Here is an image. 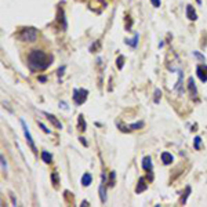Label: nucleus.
<instances>
[{
	"label": "nucleus",
	"mask_w": 207,
	"mask_h": 207,
	"mask_svg": "<svg viewBox=\"0 0 207 207\" xmlns=\"http://www.w3.org/2000/svg\"><path fill=\"white\" fill-rule=\"evenodd\" d=\"M196 75H197V77L202 80L203 83H204V82H207V65H206V64L197 65Z\"/></svg>",
	"instance_id": "0eeeda50"
},
{
	"label": "nucleus",
	"mask_w": 207,
	"mask_h": 207,
	"mask_svg": "<svg viewBox=\"0 0 207 207\" xmlns=\"http://www.w3.org/2000/svg\"><path fill=\"white\" fill-rule=\"evenodd\" d=\"M64 195H65V199H66V202H68L69 204H72V203H73V193H70L69 191H65Z\"/></svg>",
	"instance_id": "b1692460"
},
{
	"label": "nucleus",
	"mask_w": 207,
	"mask_h": 207,
	"mask_svg": "<svg viewBox=\"0 0 207 207\" xmlns=\"http://www.w3.org/2000/svg\"><path fill=\"white\" fill-rule=\"evenodd\" d=\"M39 127L42 128V130H43V131H44V133H46V134H50V130H48V128L46 127V126H44L43 123H40V122H39Z\"/></svg>",
	"instance_id": "c756f323"
},
{
	"label": "nucleus",
	"mask_w": 207,
	"mask_h": 207,
	"mask_svg": "<svg viewBox=\"0 0 207 207\" xmlns=\"http://www.w3.org/2000/svg\"><path fill=\"white\" fill-rule=\"evenodd\" d=\"M0 160H1V171H3V174H6V171H7V162H6L3 155L0 156Z\"/></svg>",
	"instance_id": "bb28decb"
},
{
	"label": "nucleus",
	"mask_w": 207,
	"mask_h": 207,
	"mask_svg": "<svg viewBox=\"0 0 207 207\" xmlns=\"http://www.w3.org/2000/svg\"><path fill=\"white\" fill-rule=\"evenodd\" d=\"M188 90H189V94H191L192 100H197V89H196V84H195L193 77H189V79H188Z\"/></svg>",
	"instance_id": "6e6552de"
},
{
	"label": "nucleus",
	"mask_w": 207,
	"mask_h": 207,
	"mask_svg": "<svg viewBox=\"0 0 207 207\" xmlns=\"http://www.w3.org/2000/svg\"><path fill=\"white\" fill-rule=\"evenodd\" d=\"M100 46H101V43H100V40H97L95 44H91L90 51L91 53H94V51H97V50H100Z\"/></svg>",
	"instance_id": "c85d7f7f"
},
{
	"label": "nucleus",
	"mask_w": 207,
	"mask_h": 207,
	"mask_svg": "<svg viewBox=\"0 0 207 207\" xmlns=\"http://www.w3.org/2000/svg\"><path fill=\"white\" fill-rule=\"evenodd\" d=\"M59 106H62L64 109H66V111H68V106H66V104H65V102H59Z\"/></svg>",
	"instance_id": "f704fd0d"
},
{
	"label": "nucleus",
	"mask_w": 207,
	"mask_h": 207,
	"mask_svg": "<svg viewBox=\"0 0 207 207\" xmlns=\"http://www.w3.org/2000/svg\"><path fill=\"white\" fill-rule=\"evenodd\" d=\"M116 65H117V69H123V66H124V57H123V55H119V57H117Z\"/></svg>",
	"instance_id": "5701e85b"
},
{
	"label": "nucleus",
	"mask_w": 207,
	"mask_h": 207,
	"mask_svg": "<svg viewBox=\"0 0 207 207\" xmlns=\"http://www.w3.org/2000/svg\"><path fill=\"white\" fill-rule=\"evenodd\" d=\"M146 188H148V184H146L145 178H144V177H141V178L138 180L137 186H135V192H137V193H141V192L146 191Z\"/></svg>",
	"instance_id": "9d476101"
},
{
	"label": "nucleus",
	"mask_w": 207,
	"mask_h": 207,
	"mask_svg": "<svg viewBox=\"0 0 207 207\" xmlns=\"http://www.w3.org/2000/svg\"><path fill=\"white\" fill-rule=\"evenodd\" d=\"M160 158H162V162H163V164H166V166H167V164H171V163L174 162V158H173V155L169 153V152H163Z\"/></svg>",
	"instance_id": "4468645a"
},
{
	"label": "nucleus",
	"mask_w": 207,
	"mask_h": 207,
	"mask_svg": "<svg viewBox=\"0 0 207 207\" xmlns=\"http://www.w3.org/2000/svg\"><path fill=\"white\" fill-rule=\"evenodd\" d=\"M160 98H162V91H160V89H156V90H155L153 102H155V104H159V102H160Z\"/></svg>",
	"instance_id": "4be33fe9"
},
{
	"label": "nucleus",
	"mask_w": 207,
	"mask_h": 207,
	"mask_svg": "<svg viewBox=\"0 0 207 207\" xmlns=\"http://www.w3.org/2000/svg\"><path fill=\"white\" fill-rule=\"evenodd\" d=\"M189 193H191V186H186L185 192H184V196L181 197V203H182V204H185L186 203V199H188V196H189Z\"/></svg>",
	"instance_id": "412c9836"
},
{
	"label": "nucleus",
	"mask_w": 207,
	"mask_h": 207,
	"mask_svg": "<svg viewBox=\"0 0 207 207\" xmlns=\"http://www.w3.org/2000/svg\"><path fill=\"white\" fill-rule=\"evenodd\" d=\"M51 181H53V185L57 188L59 184V178H58V173H57V171H53V173H51Z\"/></svg>",
	"instance_id": "aec40b11"
},
{
	"label": "nucleus",
	"mask_w": 207,
	"mask_h": 207,
	"mask_svg": "<svg viewBox=\"0 0 207 207\" xmlns=\"http://www.w3.org/2000/svg\"><path fill=\"white\" fill-rule=\"evenodd\" d=\"M39 82L44 83V82H47V77H46V76H39Z\"/></svg>",
	"instance_id": "72a5a7b5"
},
{
	"label": "nucleus",
	"mask_w": 207,
	"mask_h": 207,
	"mask_svg": "<svg viewBox=\"0 0 207 207\" xmlns=\"http://www.w3.org/2000/svg\"><path fill=\"white\" fill-rule=\"evenodd\" d=\"M89 95V91L86 89H73V101L76 105H82L83 102H86Z\"/></svg>",
	"instance_id": "7ed1b4c3"
},
{
	"label": "nucleus",
	"mask_w": 207,
	"mask_h": 207,
	"mask_svg": "<svg viewBox=\"0 0 207 207\" xmlns=\"http://www.w3.org/2000/svg\"><path fill=\"white\" fill-rule=\"evenodd\" d=\"M42 159H43L44 163L50 164V163H51V160H53V156H51V153H48L47 151H43L42 152Z\"/></svg>",
	"instance_id": "6ab92c4d"
},
{
	"label": "nucleus",
	"mask_w": 207,
	"mask_h": 207,
	"mask_svg": "<svg viewBox=\"0 0 207 207\" xmlns=\"http://www.w3.org/2000/svg\"><path fill=\"white\" fill-rule=\"evenodd\" d=\"M142 169L145 171H152L153 164H152V159H151V156H145V158L142 159Z\"/></svg>",
	"instance_id": "f8f14e48"
},
{
	"label": "nucleus",
	"mask_w": 207,
	"mask_h": 207,
	"mask_svg": "<svg viewBox=\"0 0 207 207\" xmlns=\"http://www.w3.org/2000/svg\"><path fill=\"white\" fill-rule=\"evenodd\" d=\"M91 181H93V177H91L90 173H84L83 177H82V185L83 186H89L91 184Z\"/></svg>",
	"instance_id": "dca6fc26"
},
{
	"label": "nucleus",
	"mask_w": 207,
	"mask_h": 207,
	"mask_svg": "<svg viewBox=\"0 0 207 207\" xmlns=\"http://www.w3.org/2000/svg\"><path fill=\"white\" fill-rule=\"evenodd\" d=\"M177 73H178V80H177V83L174 86V91L177 94H180L182 95V93H184V89H182V80H184V73H182V70L178 69L177 70Z\"/></svg>",
	"instance_id": "423d86ee"
},
{
	"label": "nucleus",
	"mask_w": 207,
	"mask_h": 207,
	"mask_svg": "<svg viewBox=\"0 0 207 207\" xmlns=\"http://www.w3.org/2000/svg\"><path fill=\"white\" fill-rule=\"evenodd\" d=\"M58 22L59 24H62V31H66V28H68V22L65 20V15H64V10L59 7L58 8Z\"/></svg>",
	"instance_id": "ddd939ff"
},
{
	"label": "nucleus",
	"mask_w": 207,
	"mask_h": 207,
	"mask_svg": "<svg viewBox=\"0 0 207 207\" xmlns=\"http://www.w3.org/2000/svg\"><path fill=\"white\" fill-rule=\"evenodd\" d=\"M117 127L120 128V131L123 133H130L131 130H138V128H142L144 127V122H137L133 123V124H128V126H124L120 122H117Z\"/></svg>",
	"instance_id": "39448f33"
},
{
	"label": "nucleus",
	"mask_w": 207,
	"mask_h": 207,
	"mask_svg": "<svg viewBox=\"0 0 207 207\" xmlns=\"http://www.w3.org/2000/svg\"><path fill=\"white\" fill-rule=\"evenodd\" d=\"M86 120H84V116L83 115H79L77 117V128H79L80 131H86Z\"/></svg>",
	"instance_id": "f3484780"
},
{
	"label": "nucleus",
	"mask_w": 207,
	"mask_h": 207,
	"mask_svg": "<svg viewBox=\"0 0 207 207\" xmlns=\"http://www.w3.org/2000/svg\"><path fill=\"white\" fill-rule=\"evenodd\" d=\"M80 139V142L83 144V145H84V146H89V144H87V141H86V138H83V137H80L79 138Z\"/></svg>",
	"instance_id": "2f4dec72"
},
{
	"label": "nucleus",
	"mask_w": 207,
	"mask_h": 207,
	"mask_svg": "<svg viewBox=\"0 0 207 207\" xmlns=\"http://www.w3.org/2000/svg\"><path fill=\"white\" fill-rule=\"evenodd\" d=\"M53 64V55L44 53L42 50H32L28 54V66L32 72L44 70Z\"/></svg>",
	"instance_id": "f257e3e1"
},
{
	"label": "nucleus",
	"mask_w": 207,
	"mask_h": 207,
	"mask_svg": "<svg viewBox=\"0 0 207 207\" xmlns=\"http://www.w3.org/2000/svg\"><path fill=\"white\" fill-rule=\"evenodd\" d=\"M138 39H139V35H138V33H134L133 39H127L124 43H126V44H128V46H131L133 48H135L138 46Z\"/></svg>",
	"instance_id": "2eb2a0df"
},
{
	"label": "nucleus",
	"mask_w": 207,
	"mask_h": 207,
	"mask_svg": "<svg viewBox=\"0 0 207 207\" xmlns=\"http://www.w3.org/2000/svg\"><path fill=\"white\" fill-rule=\"evenodd\" d=\"M200 142H202V138H200V137H195V139H193V146H195V149H196V151H199V149H200Z\"/></svg>",
	"instance_id": "a878e982"
},
{
	"label": "nucleus",
	"mask_w": 207,
	"mask_h": 207,
	"mask_svg": "<svg viewBox=\"0 0 207 207\" xmlns=\"http://www.w3.org/2000/svg\"><path fill=\"white\" fill-rule=\"evenodd\" d=\"M37 36H39V32H37L36 28L33 26H26L24 28L21 32H20V35H18V39L20 40H22V42H36Z\"/></svg>",
	"instance_id": "f03ea898"
},
{
	"label": "nucleus",
	"mask_w": 207,
	"mask_h": 207,
	"mask_svg": "<svg viewBox=\"0 0 207 207\" xmlns=\"http://www.w3.org/2000/svg\"><path fill=\"white\" fill-rule=\"evenodd\" d=\"M115 178H116V173L111 171L109 173V186H115Z\"/></svg>",
	"instance_id": "393cba45"
},
{
	"label": "nucleus",
	"mask_w": 207,
	"mask_h": 207,
	"mask_svg": "<svg viewBox=\"0 0 207 207\" xmlns=\"http://www.w3.org/2000/svg\"><path fill=\"white\" fill-rule=\"evenodd\" d=\"M20 123H21V126H22V130H24V134H25V138H26L28 145L31 146V149L33 151V153H37V149H36V145H35V141H33L32 135H31L29 130H28V126H26V123H25V120H24V119H20Z\"/></svg>",
	"instance_id": "20e7f679"
},
{
	"label": "nucleus",
	"mask_w": 207,
	"mask_h": 207,
	"mask_svg": "<svg viewBox=\"0 0 207 207\" xmlns=\"http://www.w3.org/2000/svg\"><path fill=\"white\" fill-rule=\"evenodd\" d=\"M82 206H89V202H87V200H84V202H82Z\"/></svg>",
	"instance_id": "c9c22d12"
},
{
	"label": "nucleus",
	"mask_w": 207,
	"mask_h": 207,
	"mask_svg": "<svg viewBox=\"0 0 207 207\" xmlns=\"http://www.w3.org/2000/svg\"><path fill=\"white\" fill-rule=\"evenodd\" d=\"M192 54H193V57H195V58H197L199 61H202V62H204V59H206V58H204V55H203V54H200L199 51H193Z\"/></svg>",
	"instance_id": "cd10ccee"
},
{
	"label": "nucleus",
	"mask_w": 207,
	"mask_h": 207,
	"mask_svg": "<svg viewBox=\"0 0 207 207\" xmlns=\"http://www.w3.org/2000/svg\"><path fill=\"white\" fill-rule=\"evenodd\" d=\"M186 17H188V20H191V21H196L197 20L196 11L193 8V6H191V4L186 6Z\"/></svg>",
	"instance_id": "9b49d317"
},
{
	"label": "nucleus",
	"mask_w": 207,
	"mask_h": 207,
	"mask_svg": "<svg viewBox=\"0 0 207 207\" xmlns=\"http://www.w3.org/2000/svg\"><path fill=\"white\" fill-rule=\"evenodd\" d=\"M100 199H101V203H105L106 202V192H105V182H102L101 185H100Z\"/></svg>",
	"instance_id": "a211bd4d"
},
{
	"label": "nucleus",
	"mask_w": 207,
	"mask_h": 207,
	"mask_svg": "<svg viewBox=\"0 0 207 207\" xmlns=\"http://www.w3.org/2000/svg\"><path fill=\"white\" fill-rule=\"evenodd\" d=\"M151 3H152L153 7H156V8H159L160 7V0H151Z\"/></svg>",
	"instance_id": "7c9ffc66"
},
{
	"label": "nucleus",
	"mask_w": 207,
	"mask_h": 207,
	"mask_svg": "<svg viewBox=\"0 0 207 207\" xmlns=\"http://www.w3.org/2000/svg\"><path fill=\"white\" fill-rule=\"evenodd\" d=\"M64 70H65V66L59 68V69H58V76H62V75H64Z\"/></svg>",
	"instance_id": "473e14b6"
},
{
	"label": "nucleus",
	"mask_w": 207,
	"mask_h": 207,
	"mask_svg": "<svg viewBox=\"0 0 207 207\" xmlns=\"http://www.w3.org/2000/svg\"><path fill=\"white\" fill-rule=\"evenodd\" d=\"M43 115L47 117L48 122H51V124H53L55 128H58V130H61L62 128V124H61V122H59L57 117L54 116V115H51V113H48V112H43Z\"/></svg>",
	"instance_id": "1a4fd4ad"
}]
</instances>
